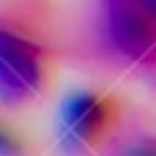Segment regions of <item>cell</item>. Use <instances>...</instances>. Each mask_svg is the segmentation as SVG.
<instances>
[{
  "label": "cell",
  "instance_id": "1",
  "mask_svg": "<svg viewBox=\"0 0 156 156\" xmlns=\"http://www.w3.org/2000/svg\"><path fill=\"white\" fill-rule=\"evenodd\" d=\"M123 115L121 99L110 90L85 88L63 99L58 115V137L63 151L88 154L101 148L118 129Z\"/></svg>",
  "mask_w": 156,
  "mask_h": 156
},
{
  "label": "cell",
  "instance_id": "2",
  "mask_svg": "<svg viewBox=\"0 0 156 156\" xmlns=\"http://www.w3.org/2000/svg\"><path fill=\"white\" fill-rule=\"evenodd\" d=\"M49 82V55L30 36L0 27V104L25 107L44 93Z\"/></svg>",
  "mask_w": 156,
  "mask_h": 156
},
{
  "label": "cell",
  "instance_id": "3",
  "mask_svg": "<svg viewBox=\"0 0 156 156\" xmlns=\"http://www.w3.org/2000/svg\"><path fill=\"white\" fill-rule=\"evenodd\" d=\"M107 44L132 63H148L156 44L154 14L132 5H104Z\"/></svg>",
  "mask_w": 156,
  "mask_h": 156
},
{
  "label": "cell",
  "instance_id": "4",
  "mask_svg": "<svg viewBox=\"0 0 156 156\" xmlns=\"http://www.w3.org/2000/svg\"><path fill=\"white\" fill-rule=\"evenodd\" d=\"M30 154V143L27 137L14 129L11 123L0 121V156H27Z\"/></svg>",
  "mask_w": 156,
  "mask_h": 156
},
{
  "label": "cell",
  "instance_id": "5",
  "mask_svg": "<svg viewBox=\"0 0 156 156\" xmlns=\"http://www.w3.org/2000/svg\"><path fill=\"white\" fill-rule=\"evenodd\" d=\"M118 156H156V145L151 137H143V140H134V143H129L123 151Z\"/></svg>",
  "mask_w": 156,
  "mask_h": 156
},
{
  "label": "cell",
  "instance_id": "6",
  "mask_svg": "<svg viewBox=\"0 0 156 156\" xmlns=\"http://www.w3.org/2000/svg\"><path fill=\"white\" fill-rule=\"evenodd\" d=\"M104 5H132V8H140V11H156V0H104Z\"/></svg>",
  "mask_w": 156,
  "mask_h": 156
}]
</instances>
